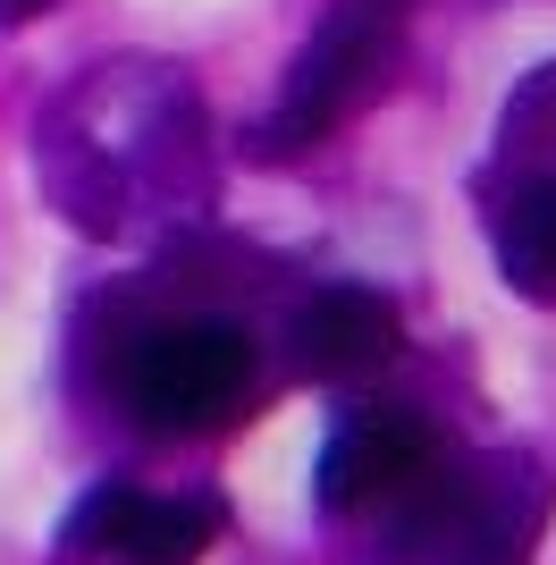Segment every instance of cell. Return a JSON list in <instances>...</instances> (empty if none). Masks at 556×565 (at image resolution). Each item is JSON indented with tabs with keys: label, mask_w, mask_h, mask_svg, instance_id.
Returning a JSON list of instances; mask_svg holds the SVG:
<instances>
[{
	"label": "cell",
	"mask_w": 556,
	"mask_h": 565,
	"mask_svg": "<svg viewBox=\"0 0 556 565\" xmlns=\"http://www.w3.org/2000/svg\"><path fill=\"white\" fill-rule=\"evenodd\" d=\"M388 9H414V0H388Z\"/></svg>",
	"instance_id": "cell-11"
},
{
	"label": "cell",
	"mask_w": 556,
	"mask_h": 565,
	"mask_svg": "<svg viewBox=\"0 0 556 565\" xmlns=\"http://www.w3.org/2000/svg\"><path fill=\"white\" fill-rule=\"evenodd\" d=\"M439 465V439L414 423V414H379L363 405L338 439L321 448V507L329 515H371V507H396L414 498Z\"/></svg>",
	"instance_id": "cell-4"
},
{
	"label": "cell",
	"mask_w": 556,
	"mask_h": 565,
	"mask_svg": "<svg viewBox=\"0 0 556 565\" xmlns=\"http://www.w3.org/2000/svg\"><path fill=\"white\" fill-rule=\"evenodd\" d=\"M211 541H220V507L211 498H143L118 532V557L127 565H203Z\"/></svg>",
	"instance_id": "cell-7"
},
{
	"label": "cell",
	"mask_w": 556,
	"mask_h": 565,
	"mask_svg": "<svg viewBox=\"0 0 556 565\" xmlns=\"http://www.w3.org/2000/svg\"><path fill=\"white\" fill-rule=\"evenodd\" d=\"M489 245H498V279L523 305H556V178H514L489 203Z\"/></svg>",
	"instance_id": "cell-6"
},
{
	"label": "cell",
	"mask_w": 556,
	"mask_h": 565,
	"mask_svg": "<svg viewBox=\"0 0 556 565\" xmlns=\"http://www.w3.org/2000/svg\"><path fill=\"white\" fill-rule=\"evenodd\" d=\"M245 388H254V338L236 330V321H220V312L152 321L136 338V354H127V405L161 439L228 430L245 414Z\"/></svg>",
	"instance_id": "cell-1"
},
{
	"label": "cell",
	"mask_w": 556,
	"mask_h": 565,
	"mask_svg": "<svg viewBox=\"0 0 556 565\" xmlns=\"http://www.w3.org/2000/svg\"><path fill=\"white\" fill-rule=\"evenodd\" d=\"M506 169L514 178H556V68H539L506 102Z\"/></svg>",
	"instance_id": "cell-8"
},
{
	"label": "cell",
	"mask_w": 556,
	"mask_h": 565,
	"mask_svg": "<svg viewBox=\"0 0 556 565\" xmlns=\"http://www.w3.org/2000/svg\"><path fill=\"white\" fill-rule=\"evenodd\" d=\"M60 0H0V25H34V18H51Z\"/></svg>",
	"instance_id": "cell-10"
},
{
	"label": "cell",
	"mask_w": 556,
	"mask_h": 565,
	"mask_svg": "<svg viewBox=\"0 0 556 565\" xmlns=\"http://www.w3.org/2000/svg\"><path fill=\"white\" fill-rule=\"evenodd\" d=\"M296 372L303 380H371L405 347V321H396L388 296H371V287H321L312 305L296 312Z\"/></svg>",
	"instance_id": "cell-5"
},
{
	"label": "cell",
	"mask_w": 556,
	"mask_h": 565,
	"mask_svg": "<svg viewBox=\"0 0 556 565\" xmlns=\"http://www.w3.org/2000/svg\"><path fill=\"white\" fill-rule=\"evenodd\" d=\"M421 541H439V565H532V541L548 523V481L532 456H498L481 472L430 465L421 481Z\"/></svg>",
	"instance_id": "cell-3"
},
{
	"label": "cell",
	"mask_w": 556,
	"mask_h": 565,
	"mask_svg": "<svg viewBox=\"0 0 556 565\" xmlns=\"http://www.w3.org/2000/svg\"><path fill=\"white\" fill-rule=\"evenodd\" d=\"M127 515H136V490L127 481H101V490L85 498L68 515V532H60V548L68 557H101V548H118V532H127Z\"/></svg>",
	"instance_id": "cell-9"
},
{
	"label": "cell",
	"mask_w": 556,
	"mask_h": 565,
	"mask_svg": "<svg viewBox=\"0 0 556 565\" xmlns=\"http://www.w3.org/2000/svg\"><path fill=\"white\" fill-rule=\"evenodd\" d=\"M396 34H405V9L388 0H338L329 25L312 43L296 51V76H287V94H278L270 127H261V152H303V143H321L338 118H354L379 85H388V60H396Z\"/></svg>",
	"instance_id": "cell-2"
}]
</instances>
